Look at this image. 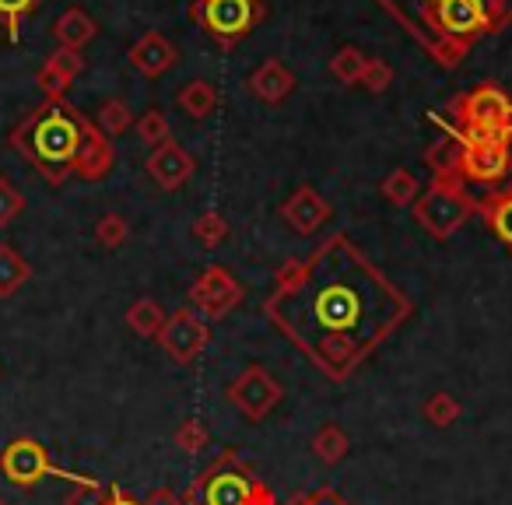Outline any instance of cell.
Here are the masks:
<instances>
[{"mask_svg": "<svg viewBox=\"0 0 512 505\" xmlns=\"http://www.w3.org/2000/svg\"><path fill=\"white\" fill-rule=\"evenodd\" d=\"M411 309V299L344 235L281 267L264 302L267 320L334 383L355 376L411 320Z\"/></svg>", "mask_w": 512, "mask_h": 505, "instance_id": "1", "label": "cell"}, {"mask_svg": "<svg viewBox=\"0 0 512 505\" xmlns=\"http://www.w3.org/2000/svg\"><path fill=\"white\" fill-rule=\"evenodd\" d=\"M88 116L67 99L43 102L32 109L15 130H11V148L39 169L46 183L60 186L64 179L74 176V162H78L81 137H85Z\"/></svg>", "mask_w": 512, "mask_h": 505, "instance_id": "2", "label": "cell"}, {"mask_svg": "<svg viewBox=\"0 0 512 505\" xmlns=\"http://www.w3.org/2000/svg\"><path fill=\"white\" fill-rule=\"evenodd\" d=\"M183 505H278V495L235 449H221L183 491Z\"/></svg>", "mask_w": 512, "mask_h": 505, "instance_id": "3", "label": "cell"}, {"mask_svg": "<svg viewBox=\"0 0 512 505\" xmlns=\"http://www.w3.org/2000/svg\"><path fill=\"white\" fill-rule=\"evenodd\" d=\"M414 221L425 228L432 239L446 242L467 225L470 214H477V197L467 193V183L456 176H435L425 193L414 200Z\"/></svg>", "mask_w": 512, "mask_h": 505, "instance_id": "4", "label": "cell"}, {"mask_svg": "<svg viewBox=\"0 0 512 505\" xmlns=\"http://www.w3.org/2000/svg\"><path fill=\"white\" fill-rule=\"evenodd\" d=\"M0 474L8 477L15 488H32L43 477H64L71 484H88L95 477L88 474H71V470H60L57 463L50 460V449L36 439H11L0 453Z\"/></svg>", "mask_w": 512, "mask_h": 505, "instance_id": "5", "label": "cell"}, {"mask_svg": "<svg viewBox=\"0 0 512 505\" xmlns=\"http://www.w3.org/2000/svg\"><path fill=\"white\" fill-rule=\"evenodd\" d=\"M456 130H509L512 99L498 85H477L449 102Z\"/></svg>", "mask_w": 512, "mask_h": 505, "instance_id": "6", "label": "cell"}, {"mask_svg": "<svg viewBox=\"0 0 512 505\" xmlns=\"http://www.w3.org/2000/svg\"><path fill=\"white\" fill-rule=\"evenodd\" d=\"M225 397L232 407H239L242 418L264 421L267 414L281 404L285 390H281V383L264 369V365H249V369H242L239 376L225 386Z\"/></svg>", "mask_w": 512, "mask_h": 505, "instance_id": "7", "label": "cell"}, {"mask_svg": "<svg viewBox=\"0 0 512 505\" xmlns=\"http://www.w3.org/2000/svg\"><path fill=\"white\" fill-rule=\"evenodd\" d=\"M186 299H190V309H200L207 320H221V316H228L232 309L242 306L246 288L235 281V274L228 271V267L211 264L197 274V281L190 285Z\"/></svg>", "mask_w": 512, "mask_h": 505, "instance_id": "8", "label": "cell"}, {"mask_svg": "<svg viewBox=\"0 0 512 505\" xmlns=\"http://www.w3.org/2000/svg\"><path fill=\"white\" fill-rule=\"evenodd\" d=\"M260 0H200L193 8V18L221 43L242 39L256 22H260Z\"/></svg>", "mask_w": 512, "mask_h": 505, "instance_id": "9", "label": "cell"}, {"mask_svg": "<svg viewBox=\"0 0 512 505\" xmlns=\"http://www.w3.org/2000/svg\"><path fill=\"white\" fill-rule=\"evenodd\" d=\"M425 15L446 39H467V43L477 32H488L495 25L488 0H439V4H428Z\"/></svg>", "mask_w": 512, "mask_h": 505, "instance_id": "10", "label": "cell"}, {"mask_svg": "<svg viewBox=\"0 0 512 505\" xmlns=\"http://www.w3.org/2000/svg\"><path fill=\"white\" fill-rule=\"evenodd\" d=\"M207 341H211V330H207V323L197 316V309H176V313L165 320L162 334H158L162 351L176 365H193V362H197V358L204 355Z\"/></svg>", "mask_w": 512, "mask_h": 505, "instance_id": "11", "label": "cell"}, {"mask_svg": "<svg viewBox=\"0 0 512 505\" xmlns=\"http://www.w3.org/2000/svg\"><path fill=\"white\" fill-rule=\"evenodd\" d=\"M330 214H334L330 200L323 197L320 190H313V186H299V190L281 204V221H285L295 235H316L330 221Z\"/></svg>", "mask_w": 512, "mask_h": 505, "instance_id": "12", "label": "cell"}, {"mask_svg": "<svg viewBox=\"0 0 512 505\" xmlns=\"http://www.w3.org/2000/svg\"><path fill=\"white\" fill-rule=\"evenodd\" d=\"M113 165H116L113 141L95 127V120H88L85 137H81V148H78V162H74V176L85 179V183H102L113 172Z\"/></svg>", "mask_w": 512, "mask_h": 505, "instance_id": "13", "label": "cell"}, {"mask_svg": "<svg viewBox=\"0 0 512 505\" xmlns=\"http://www.w3.org/2000/svg\"><path fill=\"white\" fill-rule=\"evenodd\" d=\"M193 169H197V162H193V155L183 148V144L176 141H165L162 148H155L148 155V176L155 179L162 190H183L186 183H190Z\"/></svg>", "mask_w": 512, "mask_h": 505, "instance_id": "14", "label": "cell"}, {"mask_svg": "<svg viewBox=\"0 0 512 505\" xmlns=\"http://www.w3.org/2000/svg\"><path fill=\"white\" fill-rule=\"evenodd\" d=\"M81 71H85V53H81V50H64V46H60V50L50 53V57H46V64L39 67L36 85H39V92L46 95V102H60Z\"/></svg>", "mask_w": 512, "mask_h": 505, "instance_id": "15", "label": "cell"}, {"mask_svg": "<svg viewBox=\"0 0 512 505\" xmlns=\"http://www.w3.org/2000/svg\"><path fill=\"white\" fill-rule=\"evenodd\" d=\"M127 60H130V67H134L137 74H144V78H162L165 71H172V67H176L179 50L162 36V32H144V36L130 46Z\"/></svg>", "mask_w": 512, "mask_h": 505, "instance_id": "16", "label": "cell"}, {"mask_svg": "<svg viewBox=\"0 0 512 505\" xmlns=\"http://www.w3.org/2000/svg\"><path fill=\"white\" fill-rule=\"evenodd\" d=\"M246 85L260 102H267V106H278V102H285L288 95L295 92V71L285 64V60L271 57V60H264V64L256 67L253 74H249Z\"/></svg>", "mask_w": 512, "mask_h": 505, "instance_id": "17", "label": "cell"}, {"mask_svg": "<svg viewBox=\"0 0 512 505\" xmlns=\"http://www.w3.org/2000/svg\"><path fill=\"white\" fill-rule=\"evenodd\" d=\"M477 214L488 221V228L495 232L498 242L512 249V179L505 190H491L477 200Z\"/></svg>", "mask_w": 512, "mask_h": 505, "instance_id": "18", "label": "cell"}, {"mask_svg": "<svg viewBox=\"0 0 512 505\" xmlns=\"http://www.w3.org/2000/svg\"><path fill=\"white\" fill-rule=\"evenodd\" d=\"M99 36V25L88 15L85 8H67L64 15L53 22V39H57L64 50H85L92 39Z\"/></svg>", "mask_w": 512, "mask_h": 505, "instance_id": "19", "label": "cell"}, {"mask_svg": "<svg viewBox=\"0 0 512 505\" xmlns=\"http://www.w3.org/2000/svg\"><path fill=\"white\" fill-rule=\"evenodd\" d=\"M29 278H32L29 260H25L15 246L0 242V299H11V295H18L25 285H29Z\"/></svg>", "mask_w": 512, "mask_h": 505, "instance_id": "20", "label": "cell"}, {"mask_svg": "<svg viewBox=\"0 0 512 505\" xmlns=\"http://www.w3.org/2000/svg\"><path fill=\"white\" fill-rule=\"evenodd\" d=\"M179 109H183L190 120H207V116L218 109V92H214L211 81L193 78L179 88Z\"/></svg>", "mask_w": 512, "mask_h": 505, "instance_id": "21", "label": "cell"}, {"mask_svg": "<svg viewBox=\"0 0 512 505\" xmlns=\"http://www.w3.org/2000/svg\"><path fill=\"white\" fill-rule=\"evenodd\" d=\"M313 453H316V460H323L327 467H337V463L348 456V449H351V439H348V432H344L341 425H334V421H327V425H320L316 428V435H313Z\"/></svg>", "mask_w": 512, "mask_h": 505, "instance_id": "22", "label": "cell"}, {"mask_svg": "<svg viewBox=\"0 0 512 505\" xmlns=\"http://www.w3.org/2000/svg\"><path fill=\"white\" fill-rule=\"evenodd\" d=\"M165 320H169V316H165L162 302H155V299H137L134 306L127 309V327L134 330L137 337H151V341H158Z\"/></svg>", "mask_w": 512, "mask_h": 505, "instance_id": "23", "label": "cell"}, {"mask_svg": "<svg viewBox=\"0 0 512 505\" xmlns=\"http://www.w3.org/2000/svg\"><path fill=\"white\" fill-rule=\"evenodd\" d=\"M379 193H383L393 207H407V204H414V200H418L421 183H418V176H414L411 169H393L390 176L379 183Z\"/></svg>", "mask_w": 512, "mask_h": 505, "instance_id": "24", "label": "cell"}, {"mask_svg": "<svg viewBox=\"0 0 512 505\" xmlns=\"http://www.w3.org/2000/svg\"><path fill=\"white\" fill-rule=\"evenodd\" d=\"M95 127L113 141V137L127 134V130L134 127V113H130V106L123 99H106L99 106V113H95Z\"/></svg>", "mask_w": 512, "mask_h": 505, "instance_id": "25", "label": "cell"}, {"mask_svg": "<svg viewBox=\"0 0 512 505\" xmlns=\"http://www.w3.org/2000/svg\"><path fill=\"white\" fill-rule=\"evenodd\" d=\"M365 67H369V57H365L358 46H341V50L330 57V74H334L341 85H358Z\"/></svg>", "mask_w": 512, "mask_h": 505, "instance_id": "26", "label": "cell"}, {"mask_svg": "<svg viewBox=\"0 0 512 505\" xmlns=\"http://www.w3.org/2000/svg\"><path fill=\"white\" fill-rule=\"evenodd\" d=\"M421 414H425L428 425H435V428H449V425H456V421H460L463 407H460V400H456L453 393L439 390V393H432V397L425 400V407H421Z\"/></svg>", "mask_w": 512, "mask_h": 505, "instance_id": "27", "label": "cell"}, {"mask_svg": "<svg viewBox=\"0 0 512 505\" xmlns=\"http://www.w3.org/2000/svg\"><path fill=\"white\" fill-rule=\"evenodd\" d=\"M134 127H137V137H141L144 148H162L165 141H172V127H169V120H165L162 109L141 113V120H137Z\"/></svg>", "mask_w": 512, "mask_h": 505, "instance_id": "28", "label": "cell"}, {"mask_svg": "<svg viewBox=\"0 0 512 505\" xmlns=\"http://www.w3.org/2000/svg\"><path fill=\"white\" fill-rule=\"evenodd\" d=\"M193 239L200 242V246H207V249H218L221 242L228 239V221H225V214H218V211H204L197 221H193Z\"/></svg>", "mask_w": 512, "mask_h": 505, "instance_id": "29", "label": "cell"}, {"mask_svg": "<svg viewBox=\"0 0 512 505\" xmlns=\"http://www.w3.org/2000/svg\"><path fill=\"white\" fill-rule=\"evenodd\" d=\"M127 239H130V225L123 214H102V218L95 221V242H99L102 249H120Z\"/></svg>", "mask_w": 512, "mask_h": 505, "instance_id": "30", "label": "cell"}, {"mask_svg": "<svg viewBox=\"0 0 512 505\" xmlns=\"http://www.w3.org/2000/svg\"><path fill=\"white\" fill-rule=\"evenodd\" d=\"M176 446L183 449V453H190V456H197L200 449H207V442H211V432H207V425L200 418H186L183 425L176 428Z\"/></svg>", "mask_w": 512, "mask_h": 505, "instance_id": "31", "label": "cell"}, {"mask_svg": "<svg viewBox=\"0 0 512 505\" xmlns=\"http://www.w3.org/2000/svg\"><path fill=\"white\" fill-rule=\"evenodd\" d=\"M39 4H43V0H0V18L8 25L11 43H18V36H22V18L29 15V11H36Z\"/></svg>", "mask_w": 512, "mask_h": 505, "instance_id": "32", "label": "cell"}, {"mask_svg": "<svg viewBox=\"0 0 512 505\" xmlns=\"http://www.w3.org/2000/svg\"><path fill=\"white\" fill-rule=\"evenodd\" d=\"M22 211H25V197H22V190H18V186L11 183V179L0 176V228H8L11 221H15Z\"/></svg>", "mask_w": 512, "mask_h": 505, "instance_id": "33", "label": "cell"}, {"mask_svg": "<svg viewBox=\"0 0 512 505\" xmlns=\"http://www.w3.org/2000/svg\"><path fill=\"white\" fill-rule=\"evenodd\" d=\"M362 88H369V92H386V88L393 85V67L386 64V60H379V57H369V67H365V74H362V81H358Z\"/></svg>", "mask_w": 512, "mask_h": 505, "instance_id": "34", "label": "cell"}, {"mask_svg": "<svg viewBox=\"0 0 512 505\" xmlns=\"http://www.w3.org/2000/svg\"><path fill=\"white\" fill-rule=\"evenodd\" d=\"M288 505H351V502L341 495V491L323 484V488H313V491H306V495H295Z\"/></svg>", "mask_w": 512, "mask_h": 505, "instance_id": "35", "label": "cell"}, {"mask_svg": "<svg viewBox=\"0 0 512 505\" xmlns=\"http://www.w3.org/2000/svg\"><path fill=\"white\" fill-rule=\"evenodd\" d=\"M102 495H106V484L95 477V481H88V484H74V491L67 495L64 505H99Z\"/></svg>", "mask_w": 512, "mask_h": 505, "instance_id": "36", "label": "cell"}, {"mask_svg": "<svg viewBox=\"0 0 512 505\" xmlns=\"http://www.w3.org/2000/svg\"><path fill=\"white\" fill-rule=\"evenodd\" d=\"M99 505H144V502H137V498H130L127 491L120 488V484H109L106 495H102V502H99Z\"/></svg>", "mask_w": 512, "mask_h": 505, "instance_id": "37", "label": "cell"}, {"mask_svg": "<svg viewBox=\"0 0 512 505\" xmlns=\"http://www.w3.org/2000/svg\"><path fill=\"white\" fill-rule=\"evenodd\" d=\"M144 505H183V495H176L172 488H155Z\"/></svg>", "mask_w": 512, "mask_h": 505, "instance_id": "38", "label": "cell"}, {"mask_svg": "<svg viewBox=\"0 0 512 505\" xmlns=\"http://www.w3.org/2000/svg\"><path fill=\"white\" fill-rule=\"evenodd\" d=\"M0 505H11V502H8V498H4V495H0Z\"/></svg>", "mask_w": 512, "mask_h": 505, "instance_id": "39", "label": "cell"}, {"mask_svg": "<svg viewBox=\"0 0 512 505\" xmlns=\"http://www.w3.org/2000/svg\"><path fill=\"white\" fill-rule=\"evenodd\" d=\"M428 4H439V0H428Z\"/></svg>", "mask_w": 512, "mask_h": 505, "instance_id": "40", "label": "cell"}]
</instances>
